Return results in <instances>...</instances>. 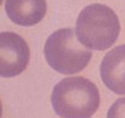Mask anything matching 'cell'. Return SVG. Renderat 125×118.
<instances>
[{
  "label": "cell",
  "instance_id": "obj_1",
  "mask_svg": "<svg viewBox=\"0 0 125 118\" xmlns=\"http://www.w3.org/2000/svg\"><path fill=\"white\" fill-rule=\"evenodd\" d=\"M75 33L85 47L98 51L107 50L119 37V18L107 5H87L80 11L77 18Z\"/></svg>",
  "mask_w": 125,
  "mask_h": 118
},
{
  "label": "cell",
  "instance_id": "obj_2",
  "mask_svg": "<svg viewBox=\"0 0 125 118\" xmlns=\"http://www.w3.org/2000/svg\"><path fill=\"white\" fill-rule=\"evenodd\" d=\"M51 105L61 117H91L100 107V91L84 77L64 78L53 86Z\"/></svg>",
  "mask_w": 125,
  "mask_h": 118
},
{
  "label": "cell",
  "instance_id": "obj_3",
  "mask_svg": "<svg viewBox=\"0 0 125 118\" xmlns=\"http://www.w3.org/2000/svg\"><path fill=\"white\" fill-rule=\"evenodd\" d=\"M72 28L53 32L45 43L44 56L47 65L61 74H75L87 66L92 54L85 49Z\"/></svg>",
  "mask_w": 125,
  "mask_h": 118
},
{
  "label": "cell",
  "instance_id": "obj_4",
  "mask_svg": "<svg viewBox=\"0 0 125 118\" xmlns=\"http://www.w3.org/2000/svg\"><path fill=\"white\" fill-rule=\"evenodd\" d=\"M31 50L26 40L13 32L0 34V76L12 78L21 74L28 66Z\"/></svg>",
  "mask_w": 125,
  "mask_h": 118
},
{
  "label": "cell",
  "instance_id": "obj_5",
  "mask_svg": "<svg viewBox=\"0 0 125 118\" xmlns=\"http://www.w3.org/2000/svg\"><path fill=\"white\" fill-rule=\"evenodd\" d=\"M100 74L109 90L118 95H125V44L109 50L104 55Z\"/></svg>",
  "mask_w": 125,
  "mask_h": 118
},
{
  "label": "cell",
  "instance_id": "obj_6",
  "mask_svg": "<svg viewBox=\"0 0 125 118\" xmlns=\"http://www.w3.org/2000/svg\"><path fill=\"white\" fill-rule=\"evenodd\" d=\"M46 0H6L5 11L9 18L22 27L38 24L46 15Z\"/></svg>",
  "mask_w": 125,
  "mask_h": 118
},
{
  "label": "cell",
  "instance_id": "obj_7",
  "mask_svg": "<svg viewBox=\"0 0 125 118\" xmlns=\"http://www.w3.org/2000/svg\"><path fill=\"white\" fill-rule=\"evenodd\" d=\"M108 117H125V97L118 99L108 110Z\"/></svg>",
  "mask_w": 125,
  "mask_h": 118
}]
</instances>
